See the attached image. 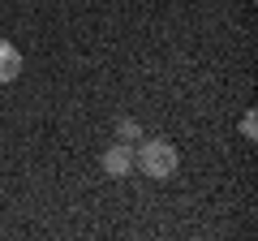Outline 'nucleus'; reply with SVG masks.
Here are the masks:
<instances>
[{"instance_id":"f257e3e1","label":"nucleus","mask_w":258,"mask_h":241,"mask_svg":"<svg viewBox=\"0 0 258 241\" xmlns=\"http://www.w3.org/2000/svg\"><path fill=\"white\" fill-rule=\"evenodd\" d=\"M138 164H142V172L147 176H172L176 172V151L168 147V142H147V147L138 151Z\"/></svg>"},{"instance_id":"f03ea898","label":"nucleus","mask_w":258,"mask_h":241,"mask_svg":"<svg viewBox=\"0 0 258 241\" xmlns=\"http://www.w3.org/2000/svg\"><path fill=\"white\" fill-rule=\"evenodd\" d=\"M18 74H22V52L0 39V82H13Z\"/></svg>"},{"instance_id":"7ed1b4c3","label":"nucleus","mask_w":258,"mask_h":241,"mask_svg":"<svg viewBox=\"0 0 258 241\" xmlns=\"http://www.w3.org/2000/svg\"><path fill=\"white\" fill-rule=\"evenodd\" d=\"M129 164H134V159H129V147H125V142H120V147H112L108 155H103V172H108V176H125Z\"/></svg>"},{"instance_id":"20e7f679","label":"nucleus","mask_w":258,"mask_h":241,"mask_svg":"<svg viewBox=\"0 0 258 241\" xmlns=\"http://www.w3.org/2000/svg\"><path fill=\"white\" fill-rule=\"evenodd\" d=\"M120 138H125V142H134V138H138V125H134V120H120Z\"/></svg>"}]
</instances>
